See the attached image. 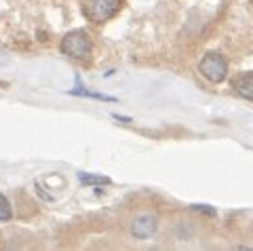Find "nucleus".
<instances>
[{
	"label": "nucleus",
	"mask_w": 253,
	"mask_h": 251,
	"mask_svg": "<svg viewBox=\"0 0 253 251\" xmlns=\"http://www.w3.org/2000/svg\"><path fill=\"white\" fill-rule=\"evenodd\" d=\"M232 89L239 93L243 99H253V72H241L234 76Z\"/></svg>",
	"instance_id": "5"
},
{
	"label": "nucleus",
	"mask_w": 253,
	"mask_h": 251,
	"mask_svg": "<svg viewBox=\"0 0 253 251\" xmlns=\"http://www.w3.org/2000/svg\"><path fill=\"white\" fill-rule=\"evenodd\" d=\"M121 4L123 0H83V13L91 23H104L114 17Z\"/></svg>",
	"instance_id": "2"
},
{
	"label": "nucleus",
	"mask_w": 253,
	"mask_h": 251,
	"mask_svg": "<svg viewBox=\"0 0 253 251\" xmlns=\"http://www.w3.org/2000/svg\"><path fill=\"white\" fill-rule=\"evenodd\" d=\"M78 179H81L83 184H110L108 177H93V175H84V173L78 175Z\"/></svg>",
	"instance_id": "7"
},
{
	"label": "nucleus",
	"mask_w": 253,
	"mask_h": 251,
	"mask_svg": "<svg viewBox=\"0 0 253 251\" xmlns=\"http://www.w3.org/2000/svg\"><path fill=\"white\" fill-rule=\"evenodd\" d=\"M91 51H93V42H91V36L84 30H72V32H68L61 38V53L72 59H78V61L89 59Z\"/></svg>",
	"instance_id": "1"
},
{
	"label": "nucleus",
	"mask_w": 253,
	"mask_h": 251,
	"mask_svg": "<svg viewBox=\"0 0 253 251\" xmlns=\"http://www.w3.org/2000/svg\"><path fill=\"white\" fill-rule=\"evenodd\" d=\"M199 72L207 78L209 83L219 84V83H224L228 76V61L221 57L219 53H207L199 61Z\"/></svg>",
	"instance_id": "3"
},
{
	"label": "nucleus",
	"mask_w": 253,
	"mask_h": 251,
	"mask_svg": "<svg viewBox=\"0 0 253 251\" xmlns=\"http://www.w3.org/2000/svg\"><path fill=\"white\" fill-rule=\"evenodd\" d=\"M11 215H13L11 203L6 201L4 194H0V222H6V219H11Z\"/></svg>",
	"instance_id": "6"
},
{
	"label": "nucleus",
	"mask_w": 253,
	"mask_h": 251,
	"mask_svg": "<svg viewBox=\"0 0 253 251\" xmlns=\"http://www.w3.org/2000/svg\"><path fill=\"white\" fill-rule=\"evenodd\" d=\"M158 228V219L156 215H150V213H144V215H139L133 219V224H131V234L135 239H150L152 234L156 232Z\"/></svg>",
	"instance_id": "4"
}]
</instances>
